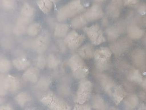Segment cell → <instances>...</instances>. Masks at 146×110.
I'll list each match as a JSON object with an SVG mask.
<instances>
[{
	"instance_id": "1",
	"label": "cell",
	"mask_w": 146,
	"mask_h": 110,
	"mask_svg": "<svg viewBox=\"0 0 146 110\" xmlns=\"http://www.w3.org/2000/svg\"><path fill=\"white\" fill-rule=\"evenodd\" d=\"M80 0H73L60 8L57 14L59 21H63L80 13L83 9Z\"/></svg>"
},
{
	"instance_id": "2",
	"label": "cell",
	"mask_w": 146,
	"mask_h": 110,
	"mask_svg": "<svg viewBox=\"0 0 146 110\" xmlns=\"http://www.w3.org/2000/svg\"><path fill=\"white\" fill-rule=\"evenodd\" d=\"M69 65L73 75L76 78H84L89 73L88 66L78 55H74L71 57L69 60Z\"/></svg>"
},
{
	"instance_id": "3",
	"label": "cell",
	"mask_w": 146,
	"mask_h": 110,
	"mask_svg": "<svg viewBox=\"0 0 146 110\" xmlns=\"http://www.w3.org/2000/svg\"><path fill=\"white\" fill-rule=\"evenodd\" d=\"M41 102L51 110H70L69 105L53 93H48L42 97Z\"/></svg>"
},
{
	"instance_id": "4",
	"label": "cell",
	"mask_w": 146,
	"mask_h": 110,
	"mask_svg": "<svg viewBox=\"0 0 146 110\" xmlns=\"http://www.w3.org/2000/svg\"><path fill=\"white\" fill-rule=\"evenodd\" d=\"M111 51L107 47H102L94 52L96 66L100 70H106L109 68Z\"/></svg>"
},
{
	"instance_id": "5",
	"label": "cell",
	"mask_w": 146,
	"mask_h": 110,
	"mask_svg": "<svg viewBox=\"0 0 146 110\" xmlns=\"http://www.w3.org/2000/svg\"><path fill=\"white\" fill-rule=\"evenodd\" d=\"M93 85L90 81L85 80L81 81L78 85L75 97V102L78 104H84L92 93Z\"/></svg>"
},
{
	"instance_id": "6",
	"label": "cell",
	"mask_w": 146,
	"mask_h": 110,
	"mask_svg": "<svg viewBox=\"0 0 146 110\" xmlns=\"http://www.w3.org/2000/svg\"><path fill=\"white\" fill-rule=\"evenodd\" d=\"M84 31L93 44L99 45L105 41L103 32L99 25H94L87 27Z\"/></svg>"
},
{
	"instance_id": "7",
	"label": "cell",
	"mask_w": 146,
	"mask_h": 110,
	"mask_svg": "<svg viewBox=\"0 0 146 110\" xmlns=\"http://www.w3.org/2000/svg\"><path fill=\"white\" fill-rule=\"evenodd\" d=\"M97 76L103 89L112 98L120 86L117 85L110 77L105 74H98Z\"/></svg>"
},
{
	"instance_id": "8",
	"label": "cell",
	"mask_w": 146,
	"mask_h": 110,
	"mask_svg": "<svg viewBox=\"0 0 146 110\" xmlns=\"http://www.w3.org/2000/svg\"><path fill=\"white\" fill-rule=\"evenodd\" d=\"M84 39L83 35H80L75 31H72L67 35L64 43L70 49L75 50L81 45Z\"/></svg>"
},
{
	"instance_id": "9",
	"label": "cell",
	"mask_w": 146,
	"mask_h": 110,
	"mask_svg": "<svg viewBox=\"0 0 146 110\" xmlns=\"http://www.w3.org/2000/svg\"><path fill=\"white\" fill-rule=\"evenodd\" d=\"M82 15L88 23L101 19L103 17L104 12L100 6L94 4Z\"/></svg>"
},
{
	"instance_id": "10",
	"label": "cell",
	"mask_w": 146,
	"mask_h": 110,
	"mask_svg": "<svg viewBox=\"0 0 146 110\" xmlns=\"http://www.w3.org/2000/svg\"><path fill=\"white\" fill-rule=\"evenodd\" d=\"M122 6V0H111L107 7V13L112 19H117L120 13Z\"/></svg>"
},
{
	"instance_id": "11",
	"label": "cell",
	"mask_w": 146,
	"mask_h": 110,
	"mask_svg": "<svg viewBox=\"0 0 146 110\" xmlns=\"http://www.w3.org/2000/svg\"><path fill=\"white\" fill-rule=\"evenodd\" d=\"M131 59L135 65L141 68H144L146 65V57L143 50L137 49L131 53Z\"/></svg>"
},
{
	"instance_id": "12",
	"label": "cell",
	"mask_w": 146,
	"mask_h": 110,
	"mask_svg": "<svg viewBox=\"0 0 146 110\" xmlns=\"http://www.w3.org/2000/svg\"><path fill=\"white\" fill-rule=\"evenodd\" d=\"M130 45V41L127 39L123 38L118 41L111 46L112 51L116 55H120L127 49Z\"/></svg>"
},
{
	"instance_id": "13",
	"label": "cell",
	"mask_w": 146,
	"mask_h": 110,
	"mask_svg": "<svg viewBox=\"0 0 146 110\" xmlns=\"http://www.w3.org/2000/svg\"><path fill=\"white\" fill-rule=\"evenodd\" d=\"M5 87L7 91L15 92L19 87V82L18 79L13 76L9 75L5 78Z\"/></svg>"
},
{
	"instance_id": "14",
	"label": "cell",
	"mask_w": 146,
	"mask_h": 110,
	"mask_svg": "<svg viewBox=\"0 0 146 110\" xmlns=\"http://www.w3.org/2000/svg\"><path fill=\"white\" fill-rule=\"evenodd\" d=\"M48 40L46 37L39 36L34 42L33 48L35 51L39 54H42L48 48Z\"/></svg>"
},
{
	"instance_id": "15",
	"label": "cell",
	"mask_w": 146,
	"mask_h": 110,
	"mask_svg": "<svg viewBox=\"0 0 146 110\" xmlns=\"http://www.w3.org/2000/svg\"><path fill=\"white\" fill-rule=\"evenodd\" d=\"M35 9L29 4L25 3L22 8L20 18L25 20V21L29 23L32 17L35 15Z\"/></svg>"
},
{
	"instance_id": "16",
	"label": "cell",
	"mask_w": 146,
	"mask_h": 110,
	"mask_svg": "<svg viewBox=\"0 0 146 110\" xmlns=\"http://www.w3.org/2000/svg\"><path fill=\"white\" fill-rule=\"evenodd\" d=\"M39 76V73L36 68H30L23 74L24 80L32 83H35L37 81Z\"/></svg>"
},
{
	"instance_id": "17",
	"label": "cell",
	"mask_w": 146,
	"mask_h": 110,
	"mask_svg": "<svg viewBox=\"0 0 146 110\" xmlns=\"http://www.w3.org/2000/svg\"><path fill=\"white\" fill-rule=\"evenodd\" d=\"M127 33L130 38L137 40L141 38L144 35V31L134 25H131L127 27Z\"/></svg>"
},
{
	"instance_id": "18",
	"label": "cell",
	"mask_w": 146,
	"mask_h": 110,
	"mask_svg": "<svg viewBox=\"0 0 146 110\" xmlns=\"http://www.w3.org/2000/svg\"><path fill=\"white\" fill-rule=\"evenodd\" d=\"M58 0H38V6L44 13H49L52 9L54 4Z\"/></svg>"
},
{
	"instance_id": "19",
	"label": "cell",
	"mask_w": 146,
	"mask_h": 110,
	"mask_svg": "<svg viewBox=\"0 0 146 110\" xmlns=\"http://www.w3.org/2000/svg\"><path fill=\"white\" fill-rule=\"evenodd\" d=\"M80 56L85 59H89L94 56V52L93 47L89 44H86L82 47L78 51Z\"/></svg>"
},
{
	"instance_id": "20",
	"label": "cell",
	"mask_w": 146,
	"mask_h": 110,
	"mask_svg": "<svg viewBox=\"0 0 146 110\" xmlns=\"http://www.w3.org/2000/svg\"><path fill=\"white\" fill-rule=\"evenodd\" d=\"M122 31V28L120 25L112 26L106 30V33L108 38L110 40H114L117 38Z\"/></svg>"
},
{
	"instance_id": "21",
	"label": "cell",
	"mask_w": 146,
	"mask_h": 110,
	"mask_svg": "<svg viewBox=\"0 0 146 110\" xmlns=\"http://www.w3.org/2000/svg\"><path fill=\"white\" fill-rule=\"evenodd\" d=\"M69 30V27L64 24H57L54 31V36L56 38H61L66 36Z\"/></svg>"
},
{
	"instance_id": "22",
	"label": "cell",
	"mask_w": 146,
	"mask_h": 110,
	"mask_svg": "<svg viewBox=\"0 0 146 110\" xmlns=\"http://www.w3.org/2000/svg\"><path fill=\"white\" fill-rule=\"evenodd\" d=\"M92 106L96 110H105L106 104L103 98L99 95H94L92 100Z\"/></svg>"
},
{
	"instance_id": "23",
	"label": "cell",
	"mask_w": 146,
	"mask_h": 110,
	"mask_svg": "<svg viewBox=\"0 0 146 110\" xmlns=\"http://www.w3.org/2000/svg\"><path fill=\"white\" fill-rule=\"evenodd\" d=\"M28 24V23L26 22L19 18L14 27L13 32L14 34L17 35L24 34L27 31V25Z\"/></svg>"
},
{
	"instance_id": "24",
	"label": "cell",
	"mask_w": 146,
	"mask_h": 110,
	"mask_svg": "<svg viewBox=\"0 0 146 110\" xmlns=\"http://www.w3.org/2000/svg\"><path fill=\"white\" fill-rule=\"evenodd\" d=\"M14 66L19 70H24L29 66V61L24 58H18L13 61Z\"/></svg>"
},
{
	"instance_id": "25",
	"label": "cell",
	"mask_w": 146,
	"mask_h": 110,
	"mask_svg": "<svg viewBox=\"0 0 146 110\" xmlns=\"http://www.w3.org/2000/svg\"><path fill=\"white\" fill-rule=\"evenodd\" d=\"M15 99L20 106L24 107L25 103L31 101L32 98L27 93L22 92L16 96Z\"/></svg>"
},
{
	"instance_id": "26",
	"label": "cell",
	"mask_w": 146,
	"mask_h": 110,
	"mask_svg": "<svg viewBox=\"0 0 146 110\" xmlns=\"http://www.w3.org/2000/svg\"><path fill=\"white\" fill-rule=\"evenodd\" d=\"M128 77L129 80L136 83H141L143 81L142 75L139 71L137 69H132L129 73Z\"/></svg>"
},
{
	"instance_id": "27",
	"label": "cell",
	"mask_w": 146,
	"mask_h": 110,
	"mask_svg": "<svg viewBox=\"0 0 146 110\" xmlns=\"http://www.w3.org/2000/svg\"><path fill=\"white\" fill-rule=\"evenodd\" d=\"M124 102L127 107L131 109L134 108L138 104V98L135 94L131 95L125 99Z\"/></svg>"
},
{
	"instance_id": "28",
	"label": "cell",
	"mask_w": 146,
	"mask_h": 110,
	"mask_svg": "<svg viewBox=\"0 0 146 110\" xmlns=\"http://www.w3.org/2000/svg\"><path fill=\"white\" fill-rule=\"evenodd\" d=\"M51 83L50 79L48 77L44 76L41 77L38 82L37 87L39 90L44 91L48 88Z\"/></svg>"
},
{
	"instance_id": "29",
	"label": "cell",
	"mask_w": 146,
	"mask_h": 110,
	"mask_svg": "<svg viewBox=\"0 0 146 110\" xmlns=\"http://www.w3.org/2000/svg\"><path fill=\"white\" fill-rule=\"evenodd\" d=\"M11 64L9 60L3 56H0V72L6 73L11 69Z\"/></svg>"
},
{
	"instance_id": "30",
	"label": "cell",
	"mask_w": 146,
	"mask_h": 110,
	"mask_svg": "<svg viewBox=\"0 0 146 110\" xmlns=\"http://www.w3.org/2000/svg\"><path fill=\"white\" fill-rule=\"evenodd\" d=\"M87 23L83 15L75 18L72 22V25L75 28H81Z\"/></svg>"
},
{
	"instance_id": "31",
	"label": "cell",
	"mask_w": 146,
	"mask_h": 110,
	"mask_svg": "<svg viewBox=\"0 0 146 110\" xmlns=\"http://www.w3.org/2000/svg\"><path fill=\"white\" fill-rule=\"evenodd\" d=\"M60 60L53 54H50L48 57V65L51 69H56L60 64Z\"/></svg>"
},
{
	"instance_id": "32",
	"label": "cell",
	"mask_w": 146,
	"mask_h": 110,
	"mask_svg": "<svg viewBox=\"0 0 146 110\" xmlns=\"http://www.w3.org/2000/svg\"><path fill=\"white\" fill-rule=\"evenodd\" d=\"M41 29V25L38 23H34L30 25L28 29L27 32L28 35L30 36H35L40 32Z\"/></svg>"
},
{
	"instance_id": "33",
	"label": "cell",
	"mask_w": 146,
	"mask_h": 110,
	"mask_svg": "<svg viewBox=\"0 0 146 110\" xmlns=\"http://www.w3.org/2000/svg\"><path fill=\"white\" fill-rule=\"evenodd\" d=\"M5 78L3 75L0 74V96H4L7 93L4 83Z\"/></svg>"
},
{
	"instance_id": "34",
	"label": "cell",
	"mask_w": 146,
	"mask_h": 110,
	"mask_svg": "<svg viewBox=\"0 0 146 110\" xmlns=\"http://www.w3.org/2000/svg\"><path fill=\"white\" fill-rule=\"evenodd\" d=\"M3 6L5 9H11L15 7V0H2Z\"/></svg>"
},
{
	"instance_id": "35",
	"label": "cell",
	"mask_w": 146,
	"mask_h": 110,
	"mask_svg": "<svg viewBox=\"0 0 146 110\" xmlns=\"http://www.w3.org/2000/svg\"><path fill=\"white\" fill-rule=\"evenodd\" d=\"M46 61L45 57L42 55H40L38 57L37 65L38 67L40 69H43L46 65Z\"/></svg>"
},
{
	"instance_id": "36",
	"label": "cell",
	"mask_w": 146,
	"mask_h": 110,
	"mask_svg": "<svg viewBox=\"0 0 146 110\" xmlns=\"http://www.w3.org/2000/svg\"><path fill=\"white\" fill-rule=\"evenodd\" d=\"M73 110H91V108L88 105L78 104L75 105Z\"/></svg>"
},
{
	"instance_id": "37",
	"label": "cell",
	"mask_w": 146,
	"mask_h": 110,
	"mask_svg": "<svg viewBox=\"0 0 146 110\" xmlns=\"http://www.w3.org/2000/svg\"><path fill=\"white\" fill-rule=\"evenodd\" d=\"M138 1V0H123V3L125 5L129 7H133L135 5Z\"/></svg>"
},
{
	"instance_id": "38",
	"label": "cell",
	"mask_w": 146,
	"mask_h": 110,
	"mask_svg": "<svg viewBox=\"0 0 146 110\" xmlns=\"http://www.w3.org/2000/svg\"><path fill=\"white\" fill-rule=\"evenodd\" d=\"M138 11L141 15H144L146 13V5L145 3H141L139 6Z\"/></svg>"
},
{
	"instance_id": "39",
	"label": "cell",
	"mask_w": 146,
	"mask_h": 110,
	"mask_svg": "<svg viewBox=\"0 0 146 110\" xmlns=\"http://www.w3.org/2000/svg\"><path fill=\"white\" fill-rule=\"evenodd\" d=\"M0 110H13V109L8 106H0Z\"/></svg>"
},
{
	"instance_id": "40",
	"label": "cell",
	"mask_w": 146,
	"mask_h": 110,
	"mask_svg": "<svg viewBox=\"0 0 146 110\" xmlns=\"http://www.w3.org/2000/svg\"><path fill=\"white\" fill-rule=\"evenodd\" d=\"M141 83H142V86L143 88L146 90V78L145 79V80H143Z\"/></svg>"
},
{
	"instance_id": "41",
	"label": "cell",
	"mask_w": 146,
	"mask_h": 110,
	"mask_svg": "<svg viewBox=\"0 0 146 110\" xmlns=\"http://www.w3.org/2000/svg\"><path fill=\"white\" fill-rule=\"evenodd\" d=\"M139 110H146V105H141Z\"/></svg>"
},
{
	"instance_id": "42",
	"label": "cell",
	"mask_w": 146,
	"mask_h": 110,
	"mask_svg": "<svg viewBox=\"0 0 146 110\" xmlns=\"http://www.w3.org/2000/svg\"><path fill=\"white\" fill-rule=\"evenodd\" d=\"M143 42L144 44L146 45V35H145V37L144 38L143 40Z\"/></svg>"
},
{
	"instance_id": "43",
	"label": "cell",
	"mask_w": 146,
	"mask_h": 110,
	"mask_svg": "<svg viewBox=\"0 0 146 110\" xmlns=\"http://www.w3.org/2000/svg\"><path fill=\"white\" fill-rule=\"evenodd\" d=\"M110 110H118L117 109H115V108H111V109H110Z\"/></svg>"
},
{
	"instance_id": "44",
	"label": "cell",
	"mask_w": 146,
	"mask_h": 110,
	"mask_svg": "<svg viewBox=\"0 0 146 110\" xmlns=\"http://www.w3.org/2000/svg\"><path fill=\"white\" fill-rule=\"evenodd\" d=\"M96 1H104V0H96Z\"/></svg>"
},
{
	"instance_id": "45",
	"label": "cell",
	"mask_w": 146,
	"mask_h": 110,
	"mask_svg": "<svg viewBox=\"0 0 146 110\" xmlns=\"http://www.w3.org/2000/svg\"><path fill=\"white\" fill-rule=\"evenodd\" d=\"M0 1H1V0H0Z\"/></svg>"
},
{
	"instance_id": "46",
	"label": "cell",
	"mask_w": 146,
	"mask_h": 110,
	"mask_svg": "<svg viewBox=\"0 0 146 110\" xmlns=\"http://www.w3.org/2000/svg\"></svg>"
}]
</instances>
